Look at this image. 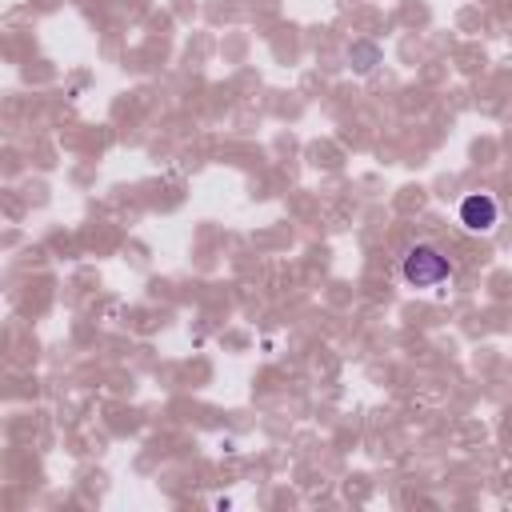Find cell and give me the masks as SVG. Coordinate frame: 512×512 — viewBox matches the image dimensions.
<instances>
[{
	"mask_svg": "<svg viewBox=\"0 0 512 512\" xmlns=\"http://www.w3.org/2000/svg\"><path fill=\"white\" fill-rule=\"evenodd\" d=\"M400 276L408 288H420V292H432L440 288L448 276H452V264L440 248L432 244H412L404 256H400Z\"/></svg>",
	"mask_w": 512,
	"mask_h": 512,
	"instance_id": "obj_1",
	"label": "cell"
},
{
	"mask_svg": "<svg viewBox=\"0 0 512 512\" xmlns=\"http://www.w3.org/2000/svg\"><path fill=\"white\" fill-rule=\"evenodd\" d=\"M496 216H500V208H496V200L488 192H472V196L460 200V224L468 232H492Z\"/></svg>",
	"mask_w": 512,
	"mask_h": 512,
	"instance_id": "obj_2",
	"label": "cell"
}]
</instances>
